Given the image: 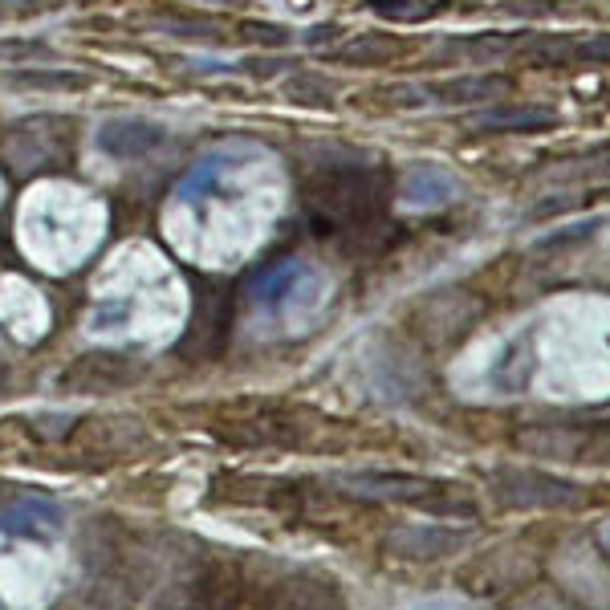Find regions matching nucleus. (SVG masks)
Here are the masks:
<instances>
[{"mask_svg": "<svg viewBox=\"0 0 610 610\" xmlns=\"http://www.w3.org/2000/svg\"><path fill=\"white\" fill-rule=\"evenodd\" d=\"M375 200H379V179L362 167L330 171L318 183H310V192H305V204L314 212L318 232H326L330 224H354L362 216H371Z\"/></svg>", "mask_w": 610, "mask_h": 610, "instance_id": "obj_1", "label": "nucleus"}, {"mask_svg": "<svg viewBox=\"0 0 610 610\" xmlns=\"http://www.w3.org/2000/svg\"><path fill=\"white\" fill-rule=\"evenodd\" d=\"M509 90V78L501 74H472V78H444V82H423L415 86V98L407 102H436V106H476L493 102ZM403 102V106H407Z\"/></svg>", "mask_w": 610, "mask_h": 610, "instance_id": "obj_2", "label": "nucleus"}, {"mask_svg": "<svg viewBox=\"0 0 610 610\" xmlns=\"http://www.w3.org/2000/svg\"><path fill=\"white\" fill-rule=\"evenodd\" d=\"M310 277H314L310 265L297 261V257H285V261H273V265H265V269L253 273V281H249V297L261 305V310L277 314V310H285V305L301 293V285L310 281Z\"/></svg>", "mask_w": 610, "mask_h": 610, "instance_id": "obj_3", "label": "nucleus"}, {"mask_svg": "<svg viewBox=\"0 0 610 610\" xmlns=\"http://www.w3.org/2000/svg\"><path fill=\"white\" fill-rule=\"evenodd\" d=\"M61 529H66V521H61V509L49 497H21L0 509V533H9V537L53 541Z\"/></svg>", "mask_w": 610, "mask_h": 610, "instance_id": "obj_4", "label": "nucleus"}, {"mask_svg": "<svg viewBox=\"0 0 610 610\" xmlns=\"http://www.w3.org/2000/svg\"><path fill=\"white\" fill-rule=\"evenodd\" d=\"M399 200L403 208H415V212L444 208L456 200V179L440 163H411L399 179Z\"/></svg>", "mask_w": 610, "mask_h": 610, "instance_id": "obj_5", "label": "nucleus"}, {"mask_svg": "<svg viewBox=\"0 0 610 610\" xmlns=\"http://www.w3.org/2000/svg\"><path fill=\"white\" fill-rule=\"evenodd\" d=\"M163 143V127L155 122H143V118H114L98 131V147L114 159H139V155H151L155 147Z\"/></svg>", "mask_w": 610, "mask_h": 610, "instance_id": "obj_6", "label": "nucleus"}, {"mask_svg": "<svg viewBox=\"0 0 610 610\" xmlns=\"http://www.w3.org/2000/svg\"><path fill=\"white\" fill-rule=\"evenodd\" d=\"M224 326H228V301L220 297V289H204L196 293V314H192V334L183 338V350L196 354H216L224 342Z\"/></svg>", "mask_w": 610, "mask_h": 610, "instance_id": "obj_7", "label": "nucleus"}, {"mask_svg": "<svg viewBox=\"0 0 610 610\" xmlns=\"http://www.w3.org/2000/svg\"><path fill=\"white\" fill-rule=\"evenodd\" d=\"M558 114L554 110H545V106H493V110H484L472 118V127L476 131H521V135H537L545 127H554Z\"/></svg>", "mask_w": 610, "mask_h": 610, "instance_id": "obj_8", "label": "nucleus"}, {"mask_svg": "<svg viewBox=\"0 0 610 610\" xmlns=\"http://www.w3.org/2000/svg\"><path fill=\"white\" fill-rule=\"evenodd\" d=\"M228 163H232V155H208V159H200L188 175L179 179V188H175L179 204H204L220 188V175L228 171Z\"/></svg>", "mask_w": 610, "mask_h": 610, "instance_id": "obj_9", "label": "nucleus"}, {"mask_svg": "<svg viewBox=\"0 0 610 610\" xmlns=\"http://www.w3.org/2000/svg\"><path fill=\"white\" fill-rule=\"evenodd\" d=\"M9 82L29 86V90H82L86 86V78L70 74V70H13Z\"/></svg>", "mask_w": 610, "mask_h": 610, "instance_id": "obj_10", "label": "nucleus"}, {"mask_svg": "<svg viewBox=\"0 0 610 610\" xmlns=\"http://www.w3.org/2000/svg\"><path fill=\"white\" fill-rule=\"evenodd\" d=\"M391 53H395V41H383V37H362V41L342 45L334 57H342V61H358V66H371V61H383V57H391Z\"/></svg>", "mask_w": 610, "mask_h": 610, "instance_id": "obj_11", "label": "nucleus"}, {"mask_svg": "<svg viewBox=\"0 0 610 610\" xmlns=\"http://www.w3.org/2000/svg\"><path fill=\"white\" fill-rule=\"evenodd\" d=\"M371 9L391 17V21H419V17L432 13V9H423L419 0H415V5H407V0H371Z\"/></svg>", "mask_w": 610, "mask_h": 610, "instance_id": "obj_12", "label": "nucleus"}, {"mask_svg": "<svg viewBox=\"0 0 610 610\" xmlns=\"http://www.w3.org/2000/svg\"><path fill=\"white\" fill-rule=\"evenodd\" d=\"M598 220H582V224H566L562 232H549L541 236V249H558V244H570V240H582V236H594Z\"/></svg>", "mask_w": 610, "mask_h": 610, "instance_id": "obj_13", "label": "nucleus"}, {"mask_svg": "<svg viewBox=\"0 0 610 610\" xmlns=\"http://www.w3.org/2000/svg\"><path fill=\"white\" fill-rule=\"evenodd\" d=\"M448 49L456 53H505L509 37H472V41H448Z\"/></svg>", "mask_w": 610, "mask_h": 610, "instance_id": "obj_14", "label": "nucleus"}, {"mask_svg": "<svg viewBox=\"0 0 610 610\" xmlns=\"http://www.w3.org/2000/svg\"><path fill=\"white\" fill-rule=\"evenodd\" d=\"M122 318H131V301H102L94 310V326L106 330V326H118Z\"/></svg>", "mask_w": 610, "mask_h": 610, "instance_id": "obj_15", "label": "nucleus"}, {"mask_svg": "<svg viewBox=\"0 0 610 610\" xmlns=\"http://www.w3.org/2000/svg\"><path fill=\"white\" fill-rule=\"evenodd\" d=\"M244 37L249 41H265V45H289L293 33L281 29V25H244Z\"/></svg>", "mask_w": 610, "mask_h": 610, "instance_id": "obj_16", "label": "nucleus"}, {"mask_svg": "<svg viewBox=\"0 0 610 610\" xmlns=\"http://www.w3.org/2000/svg\"><path fill=\"white\" fill-rule=\"evenodd\" d=\"M570 53H574L578 61H610V37H590V41L574 45Z\"/></svg>", "mask_w": 610, "mask_h": 610, "instance_id": "obj_17", "label": "nucleus"}, {"mask_svg": "<svg viewBox=\"0 0 610 610\" xmlns=\"http://www.w3.org/2000/svg\"><path fill=\"white\" fill-rule=\"evenodd\" d=\"M334 37H338V25H314V29L301 33L305 45H326V41H334Z\"/></svg>", "mask_w": 610, "mask_h": 610, "instance_id": "obj_18", "label": "nucleus"}, {"mask_svg": "<svg viewBox=\"0 0 610 610\" xmlns=\"http://www.w3.org/2000/svg\"><path fill=\"white\" fill-rule=\"evenodd\" d=\"M281 66H285V61H244V70H249L253 78H273Z\"/></svg>", "mask_w": 610, "mask_h": 610, "instance_id": "obj_19", "label": "nucleus"}, {"mask_svg": "<svg viewBox=\"0 0 610 610\" xmlns=\"http://www.w3.org/2000/svg\"><path fill=\"white\" fill-rule=\"evenodd\" d=\"M0 53L13 57V53H49L45 45H0Z\"/></svg>", "mask_w": 610, "mask_h": 610, "instance_id": "obj_20", "label": "nucleus"}, {"mask_svg": "<svg viewBox=\"0 0 610 610\" xmlns=\"http://www.w3.org/2000/svg\"><path fill=\"white\" fill-rule=\"evenodd\" d=\"M5 379H9V375H5V366H0V387H5Z\"/></svg>", "mask_w": 610, "mask_h": 610, "instance_id": "obj_21", "label": "nucleus"}, {"mask_svg": "<svg viewBox=\"0 0 610 610\" xmlns=\"http://www.w3.org/2000/svg\"><path fill=\"white\" fill-rule=\"evenodd\" d=\"M212 5H236V0H212Z\"/></svg>", "mask_w": 610, "mask_h": 610, "instance_id": "obj_22", "label": "nucleus"}]
</instances>
